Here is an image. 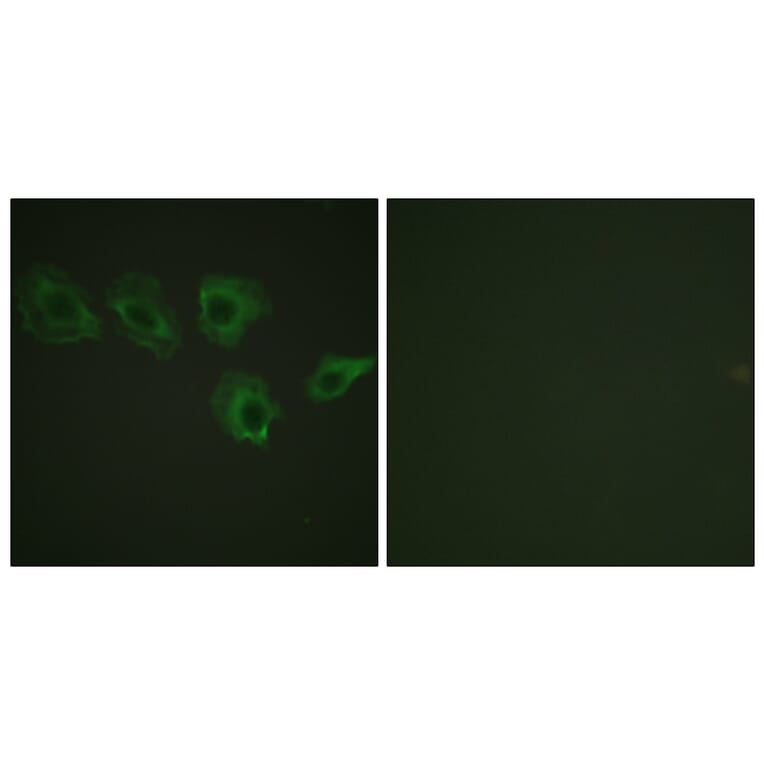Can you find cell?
<instances>
[{
  "label": "cell",
  "instance_id": "cell-1",
  "mask_svg": "<svg viewBox=\"0 0 764 764\" xmlns=\"http://www.w3.org/2000/svg\"><path fill=\"white\" fill-rule=\"evenodd\" d=\"M20 328L48 345L99 341L104 323L85 289L60 267L38 262L14 288Z\"/></svg>",
  "mask_w": 764,
  "mask_h": 764
},
{
  "label": "cell",
  "instance_id": "cell-2",
  "mask_svg": "<svg viewBox=\"0 0 764 764\" xmlns=\"http://www.w3.org/2000/svg\"><path fill=\"white\" fill-rule=\"evenodd\" d=\"M105 304L114 314L118 335L150 351L156 359H172L183 343L179 317L160 281L143 271H128L108 286Z\"/></svg>",
  "mask_w": 764,
  "mask_h": 764
},
{
  "label": "cell",
  "instance_id": "cell-3",
  "mask_svg": "<svg viewBox=\"0 0 764 764\" xmlns=\"http://www.w3.org/2000/svg\"><path fill=\"white\" fill-rule=\"evenodd\" d=\"M197 329L211 344L234 349L251 327L272 311L264 286L240 275L211 273L198 288Z\"/></svg>",
  "mask_w": 764,
  "mask_h": 764
},
{
  "label": "cell",
  "instance_id": "cell-4",
  "mask_svg": "<svg viewBox=\"0 0 764 764\" xmlns=\"http://www.w3.org/2000/svg\"><path fill=\"white\" fill-rule=\"evenodd\" d=\"M210 406L225 433L238 442L248 440L258 447L267 445L269 426L282 414L268 383L257 374L241 370L221 375Z\"/></svg>",
  "mask_w": 764,
  "mask_h": 764
},
{
  "label": "cell",
  "instance_id": "cell-5",
  "mask_svg": "<svg viewBox=\"0 0 764 764\" xmlns=\"http://www.w3.org/2000/svg\"><path fill=\"white\" fill-rule=\"evenodd\" d=\"M376 363L374 356L351 357L324 354L305 380L306 396L315 403L329 402L344 395Z\"/></svg>",
  "mask_w": 764,
  "mask_h": 764
}]
</instances>
